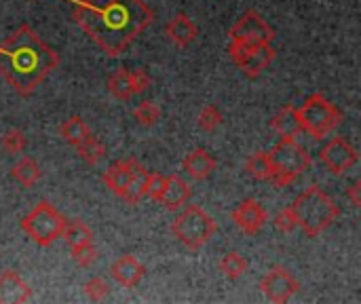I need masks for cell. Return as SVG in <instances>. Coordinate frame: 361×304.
Listing matches in <instances>:
<instances>
[{
  "mask_svg": "<svg viewBox=\"0 0 361 304\" xmlns=\"http://www.w3.org/2000/svg\"><path fill=\"white\" fill-rule=\"evenodd\" d=\"M74 21L110 57H118L152 23L154 15L144 0L78 2Z\"/></svg>",
  "mask_w": 361,
  "mask_h": 304,
  "instance_id": "obj_1",
  "label": "cell"
},
{
  "mask_svg": "<svg viewBox=\"0 0 361 304\" xmlns=\"http://www.w3.org/2000/svg\"><path fill=\"white\" fill-rule=\"evenodd\" d=\"M57 66L59 55L25 23L0 44V76L19 95L34 93Z\"/></svg>",
  "mask_w": 361,
  "mask_h": 304,
  "instance_id": "obj_2",
  "label": "cell"
},
{
  "mask_svg": "<svg viewBox=\"0 0 361 304\" xmlns=\"http://www.w3.org/2000/svg\"><path fill=\"white\" fill-rule=\"evenodd\" d=\"M290 207L296 216V224L302 229L307 237H319L341 216L336 201L319 186H311L305 193H300Z\"/></svg>",
  "mask_w": 361,
  "mask_h": 304,
  "instance_id": "obj_3",
  "label": "cell"
},
{
  "mask_svg": "<svg viewBox=\"0 0 361 304\" xmlns=\"http://www.w3.org/2000/svg\"><path fill=\"white\" fill-rule=\"evenodd\" d=\"M271 165H273V184L277 188L290 186L296 178H300L311 167V154L296 144L294 140H279L273 150L269 152Z\"/></svg>",
  "mask_w": 361,
  "mask_h": 304,
  "instance_id": "obj_4",
  "label": "cell"
},
{
  "mask_svg": "<svg viewBox=\"0 0 361 304\" xmlns=\"http://www.w3.org/2000/svg\"><path fill=\"white\" fill-rule=\"evenodd\" d=\"M216 220L199 205H186L171 222V233L188 250H201L216 233Z\"/></svg>",
  "mask_w": 361,
  "mask_h": 304,
  "instance_id": "obj_5",
  "label": "cell"
},
{
  "mask_svg": "<svg viewBox=\"0 0 361 304\" xmlns=\"http://www.w3.org/2000/svg\"><path fill=\"white\" fill-rule=\"evenodd\" d=\"M302 131H307L315 140L328 138L343 121V112L322 93H315L305 99V104L298 108Z\"/></svg>",
  "mask_w": 361,
  "mask_h": 304,
  "instance_id": "obj_6",
  "label": "cell"
},
{
  "mask_svg": "<svg viewBox=\"0 0 361 304\" xmlns=\"http://www.w3.org/2000/svg\"><path fill=\"white\" fill-rule=\"evenodd\" d=\"M63 224L66 218L49 201L36 203L34 209L25 218H21V231L40 248H49L57 239H61Z\"/></svg>",
  "mask_w": 361,
  "mask_h": 304,
  "instance_id": "obj_7",
  "label": "cell"
},
{
  "mask_svg": "<svg viewBox=\"0 0 361 304\" xmlns=\"http://www.w3.org/2000/svg\"><path fill=\"white\" fill-rule=\"evenodd\" d=\"M231 42L237 44H245V47H260V44H271L275 34L273 28L260 17V13H256L254 8L245 11L237 23L231 28Z\"/></svg>",
  "mask_w": 361,
  "mask_h": 304,
  "instance_id": "obj_8",
  "label": "cell"
},
{
  "mask_svg": "<svg viewBox=\"0 0 361 304\" xmlns=\"http://www.w3.org/2000/svg\"><path fill=\"white\" fill-rule=\"evenodd\" d=\"M228 55L233 57V61L243 70V74H247L250 78H256L262 70H267L271 66V61L275 59V49L271 44H260V47H245V44H237L231 42L228 44Z\"/></svg>",
  "mask_w": 361,
  "mask_h": 304,
  "instance_id": "obj_9",
  "label": "cell"
},
{
  "mask_svg": "<svg viewBox=\"0 0 361 304\" xmlns=\"http://www.w3.org/2000/svg\"><path fill=\"white\" fill-rule=\"evenodd\" d=\"M260 290L262 294L271 300V303L283 304L288 303L298 290L300 284L298 279L283 267H273L260 281Z\"/></svg>",
  "mask_w": 361,
  "mask_h": 304,
  "instance_id": "obj_10",
  "label": "cell"
},
{
  "mask_svg": "<svg viewBox=\"0 0 361 304\" xmlns=\"http://www.w3.org/2000/svg\"><path fill=\"white\" fill-rule=\"evenodd\" d=\"M319 159L328 171L341 176L357 163V150L345 138H334L319 150Z\"/></svg>",
  "mask_w": 361,
  "mask_h": 304,
  "instance_id": "obj_11",
  "label": "cell"
},
{
  "mask_svg": "<svg viewBox=\"0 0 361 304\" xmlns=\"http://www.w3.org/2000/svg\"><path fill=\"white\" fill-rule=\"evenodd\" d=\"M267 209L256 201V199H243L235 209H233V222L235 226L245 233V235H256L264 229L267 224Z\"/></svg>",
  "mask_w": 361,
  "mask_h": 304,
  "instance_id": "obj_12",
  "label": "cell"
},
{
  "mask_svg": "<svg viewBox=\"0 0 361 304\" xmlns=\"http://www.w3.org/2000/svg\"><path fill=\"white\" fill-rule=\"evenodd\" d=\"M188 201H190V186L180 176H176V174L165 176V184H163L159 203L165 209L176 212V209H182Z\"/></svg>",
  "mask_w": 361,
  "mask_h": 304,
  "instance_id": "obj_13",
  "label": "cell"
},
{
  "mask_svg": "<svg viewBox=\"0 0 361 304\" xmlns=\"http://www.w3.org/2000/svg\"><path fill=\"white\" fill-rule=\"evenodd\" d=\"M144 273H146L144 265H142L135 256H131V254L121 256V258L112 265V269H110L112 279H114L118 286L127 288V290L135 288V286L142 281Z\"/></svg>",
  "mask_w": 361,
  "mask_h": 304,
  "instance_id": "obj_14",
  "label": "cell"
},
{
  "mask_svg": "<svg viewBox=\"0 0 361 304\" xmlns=\"http://www.w3.org/2000/svg\"><path fill=\"white\" fill-rule=\"evenodd\" d=\"M30 298H32V290L17 271L8 269L0 275V304H21L27 303Z\"/></svg>",
  "mask_w": 361,
  "mask_h": 304,
  "instance_id": "obj_15",
  "label": "cell"
},
{
  "mask_svg": "<svg viewBox=\"0 0 361 304\" xmlns=\"http://www.w3.org/2000/svg\"><path fill=\"white\" fill-rule=\"evenodd\" d=\"M165 32H167L169 40H171L176 47H182V49H186L188 44H192L195 38L199 36L197 23H195L186 13H176V15L167 21Z\"/></svg>",
  "mask_w": 361,
  "mask_h": 304,
  "instance_id": "obj_16",
  "label": "cell"
},
{
  "mask_svg": "<svg viewBox=\"0 0 361 304\" xmlns=\"http://www.w3.org/2000/svg\"><path fill=\"white\" fill-rule=\"evenodd\" d=\"M218 167V161L214 159V154H209L205 148H195L190 150L184 161H182V169L186 171L188 178L192 180H207Z\"/></svg>",
  "mask_w": 361,
  "mask_h": 304,
  "instance_id": "obj_17",
  "label": "cell"
},
{
  "mask_svg": "<svg viewBox=\"0 0 361 304\" xmlns=\"http://www.w3.org/2000/svg\"><path fill=\"white\" fill-rule=\"evenodd\" d=\"M135 165H137V161H135L133 157L114 161V163L108 167V171L104 174V178H102L104 184H106L114 195L123 197V193H125V188H127V184H129V180H131V174H133Z\"/></svg>",
  "mask_w": 361,
  "mask_h": 304,
  "instance_id": "obj_18",
  "label": "cell"
},
{
  "mask_svg": "<svg viewBox=\"0 0 361 304\" xmlns=\"http://www.w3.org/2000/svg\"><path fill=\"white\" fill-rule=\"evenodd\" d=\"M273 129L277 131L279 138L283 140H294L298 138V133L302 131V123H300V114H298V108H294L292 104L283 106L275 118H273Z\"/></svg>",
  "mask_w": 361,
  "mask_h": 304,
  "instance_id": "obj_19",
  "label": "cell"
},
{
  "mask_svg": "<svg viewBox=\"0 0 361 304\" xmlns=\"http://www.w3.org/2000/svg\"><path fill=\"white\" fill-rule=\"evenodd\" d=\"M148 180H150V171H146V169L137 163L135 169H133V174H131V180H129V184H127V188H125V193H123L121 199H125L129 205H137V203L146 197V193H148Z\"/></svg>",
  "mask_w": 361,
  "mask_h": 304,
  "instance_id": "obj_20",
  "label": "cell"
},
{
  "mask_svg": "<svg viewBox=\"0 0 361 304\" xmlns=\"http://www.w3.org/2000/svg\"><path fill=\"white\" fill-rule=\"evenodd\" d=\"M11 178L23 188H32L40 180V167L32 157H23L11 167Z\"/></svg>",
  "mask_w": 361,
  "mask_h": 304,
  "instance_id": "obj_21",
  "label": "cell"
},
{
  "mask_svg": "<svg viewBox=\"0 0 361 304\" xmlns=\"http://www.w3.org/2000/svg\"><path fill=\"white\" fill-rule=\"evenodd\" d=\"M59 135H61L70 146L76 148L78 144H82V142L91 135V129H89V125H87L80 116H70L68 121L61 123Z\"/></svg>",
  "mask_w": 361,
  "mask_h": 304,
  "instance_id": "obj_22",
  "label": "cell"
},
{
  "mask_svg": "<svg viewBox=\"0 0 361 304\" xmlns=\"http://www.w3.org/2000/svg\"><path fill=\"white\" fill-rule=\"evenodd\" d=\"M61 239L70 248H78V245H85V243H93V233L80 220H66L63 231H61Z\"/></svg>",
  "mask_w": 361,
  "mask_h": 304,
  "instance_id": "obj_23",
  "label": "cell"
},
{
  "mask_svg": "<svg viewBox=\"0 0 361 304\" xmlns=\"http://www.w3.org/2000/svg\"><path fill=\"white\" fill-rule=\"evenodd\" d=\"M245 169L254 180H260V182H271L273 180V165H271L269 152H264V150H258L252 157H247Z\"/></svg>",
  "mask_w": 361,
  "mask_h": 304,
  "instance_id": "obj_24",
  "label": "cell"
},
{
  "mask_svg": "<svg viewBox=\"0 0 361 304\" xmlns=\"http://www.w3.org/2000/svg\"><path fill=\"white\" fill-rule=\"evenodd\" d=\"M245 271H247V260H245L241 254L228 252V254L222 256V260H220V273H222L226 279L237 281L239 277L245 275Z\"/></svg>",
  "mask_w": 361,
  "mask_h": 304,
  "instance_id": "obj_25",
  "label": "cell"
},
{
  "mask_svg": "<svg viewBox=\"0 0 361 304\" xmlns=\"http://www.w3.org/2000/svg\"><path fill=\"white\" fill-rule=\"evenodd\" d=\"M108 91H110L116 99L127 102V99L133 95V91H131V83H129V70L118 68L116 72H112V74H110V78H108Z\"/></svg>",
  "mask_w": 361,
  "mask_h": 304,
  "instance_id": "obj_26",
  "label": "cell"
},
{
  "mask_svg": "<svg viewBox=\"0 0 361 304\" xmlns=\"http://www.w3.org/2000/svg\"><path fill=\"white\" fill-rule=\"evenodd\" d=\"M76 150H78L80 159H82L87 165H97V163L104 159V154H106L104 144H102L93 133H91L82 144H78V146H76Z\"/></svg>",
  "mask_w": 361,
  "mask_h": 304,
  "instance_id": "obj_27",
  "label": "cell"
},
{
  "mask_svg": "<svg viewBox=\"0 0 361 304\" xmlns=\"http://www.w3.org/2000/svg\"><path fill=\"white\" fill-rule=\"evenodd\" d=\"M199 127L203 129V131H207V133H214L220 125H222V112H220V108L216 106V104H207V106H203L201 108V112H199Z\"/></svg>",
  "mask_w": 361,
  "mask_h": 304,
  "instance_id": "obj_28",
  "label": "cell"
},
{
  "mask_svg": "<svg viewBox=\"0 0 361 304\" xmlns=\"http://www.w3.org/2000/svg\"><path fill=\"white\" fill-rule=\"evenodd\" d=\"M133 118H135L142 127H152V125L161 118V110H159V106H154L152 102H142V104L133 110Z\"/></svg>",
  "mask_w": 361,
  "mask_h": 304,
  "instance_id": "obj_29",
  "label": "cell"
},
{
  "mask_svg": "<svg viewBox=\"0 0 361 304\" xmlns=\"http://www.w3.org/2000/svg\"><path fill=\"white\" fill-rule=\"evenodd\" d=\"M0 144H2V148H4L6 152H11V154H19V152H23V150H25L27 140H25L23 131H19V129H11V131H6V133L2 135Z\"/></svg>",
  "mask_w": 361,
  "mask_h": 304,
  "instance_id": "obj_30",
  "label": "cell"
},
{
  "mask_svg": "<svg viewBox=\"0 0 361 304\" xmlns=\"http://www.w3.org/2000/svg\"><path fill=\"white\" fill-rule=\"evenodd\" d=\"M72 250V260L80 267V269H87L95 262L97 258V250L93 248V243H85V245H78V248H70Z\"/></svg>",
  "mask_w": 361,
  "mask_h": 304,
  "instance_id": "obj_31",
  "label": "cell"
},
{
  "mask_svg": "<svg viewBox=\"0 0 361 304\" xmlns=\"http://www.w3.org/2000/svg\"><path fill=\"white\" fill-rule=\"evenodd\" d=\"M85 294H87L91 300L99 303V300H104V298L110 294V288H108V284H106L104 279L95 277V279H91V281L85 284Z\"/></svg>",
  "mask_w": 361,
  "mask_h": 304,
  "instance_id": "obj_32",
  "label": "cell"
},
{
  "mask_svg": "<svg viewBox=\"0 0 361 304\" xmlns=\"http://www.w3.org/2000/svg\"><path fill=\"white\" fill-rule=\"evenodd\" d=\"M296 226H298V224H296V216H294L292 207H286L283 212L277 214V218H275V229H277V231H281V233L288 235V233H292Z\"/></svg>",
  "mask_w": 361,
  "mask_h": 304,
  "instance_id": "obj_33",
  "label": "cell"
},
{
  "mask_svg": "<svg viewBox=\"0 0 361 304\" xmlns=\"http://www.w3.org/2000/svg\"><path fill=\"white\" fill-rule=\"evenodd\" d=\"M129 83H131V91L135 95V93H142L150 87V76L144 70L133 68V70H129Z\"/></svg>",
  "mask_w": 361,
  "mask_h": 304,
  "instance_id": "obj_34",
  "label": "cell"
},
{
  "mask_svg": "<svg viewBox=\"0 0 361 304\" xmlns=\"http://www.w3.org/2000/svg\"><path fill=\"white\" fill-rule=\"evenodd\" d=\"M163 184H165V176H161V174H150V180H148V193H146V197H150L152 201H159L161 190H163Z\"/></svg>",
  "mask_w": 361,
  "mask_h": 304,
  "instance_id": "obj_35",
  "label": "cell"
},
{
  "mask_svg": "<svg viewBox=\"0 0 361 304\" xmlns=\"http://www.w3.org/2000/svg\"><path fill=\"white\" fill-rule=\"evenodd\" d=\"M347 197L351 199L353 207H355V209H360L361 207V182L360 180H355V182L351 184V188L347 190Z\"/></svg>",
  "mask_w": 361,
  "mask_h": 304,
  "instance_id": "obj_36",
  "label": "cell"
},
{
  "mask_svg": "<svg viewBox=\"0 0 361 304\" xmlns=\"http://www.w3.org/2000/svg\"><path fill=\"white\" fill-rule=\"evenodd\" d=\"M76 2H89V0H76Z\"/></svg>",
  "mask_w": 361,
  "mask_h": 304,
  "instance_id": "obj_37",
  "label": "cell"
}]
</instances>
